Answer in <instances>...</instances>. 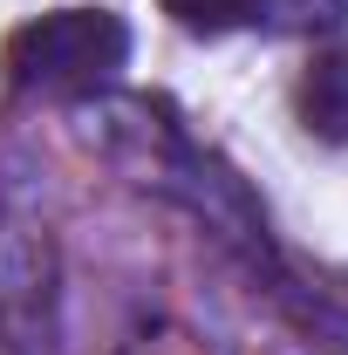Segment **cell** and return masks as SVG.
Masks as SVG:
<instances>
[{
	"instance_id": "cell-1",
	"label": "cell",
	"mask_w": 348,
	"mask_h": 355,
	"mask_svg": "<svg viewBox=\"0 0 348 355\" xmlns=\"http://www.w3.org/2000/svg\"><path fill=\"white\" fill-rule=\"evenodd\" d=\"M96 123H103L96 130L103 137V157L130 178L137 191H150V198L177 205L184 219H198L225 253H239L260 280L280 273V246L266 232V212L253 205L246 178L232 171L212 144H198V137L184 130V116H177L171 103L123 96V103H103Z\"/></svg>"
},
{
	"instance_id": "cell-2",
	"label": "cell",
	"mask_w": 348,
	"mask_h": 355,
	"mask_svg": "<svg viewBox=\"0 0 348 355\" xmlns=\"http://www.w3.org/2000/svg\"><path fill=\"white\" fill-rule=\"evenodd\" d=\"M130 62V21L116 7H55L42 21L14 28L0 48L7 83L55 103H89L123 76Z\"/></svg>"
},
{
	"instance_id": "cell-3",
	"label": "cell",
	"mask_w": 348,
	"mask_h": 355,
	"mask_svg": "<svg viewBox=\"0 0 348 355\" xmlns=\"http://www.w3.org/2000/svg\"><path fill=\"white\" fill-rule=\"evenodd\" d=\"M0 342L7 355H55V239L21 212H0Z\"/></svg>"
},
{
	"instance_id": "cell-4",
	"label": "cell",
	"mask_w": 348,
	"mask_h": 355,
	"mask_svg": "<svg viewBox=\"0 0 348 355\" xmlns=\"http://www.w3.org/2000/svg\"><path fill=\"white\" fill-rule=\"evenodd\" d=\"M266 294L280 301V308L301 321L307 335L321 342V349H335V355H348V294L342 287H321V280H294L287 266L266 280Z\"/></svg>"
},
{
	"instance_id": "cell-5",
	"label": "cell",
	"mask_w": 348,
	"mask_h": 355,
	"mask_svg": "<svg viewBox=\"0 0 348 355\" xmlns=\"http://www.w3.org/2000/svg\"><path fill=\"white\" fill-rule=\"evenodd\" d=\"M301 123L314 137H328V144L348 137V48L307 62V76H301Z\"/></svg>"
},
{
	"instance_id": "cell-6",
	"label": "cell",
	"mask_w": 348,
	"mask_h": 355,
	"mask_svg": "<svg viewBox=\"0 0 348 355\" xmlns=\"http://www.w3.org/2000/svg\"><path fill=\"white\" fill-rule=\"evenodd\" d=\"M164 14L184 35H232L260 21V0H164Z\"/></svg>"
}]
</instances>
